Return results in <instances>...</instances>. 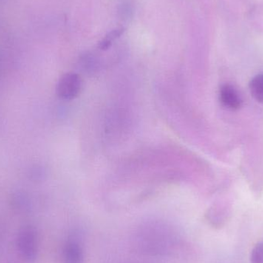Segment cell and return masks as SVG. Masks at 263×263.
I'll use <instances>...</instances> for the list:
<instances>
[{
  "label": "cell",
  "instance_id": "1",
  "mask_svg": "<svg viewBox=\"0 0 263 263\" xmlns=\"http://www.w3.org/2000/svg\"><path fill=\"white\" fill-rule=\"evenodd\" d=\"M16 247L18 253L26 262L33 263L38 257V234L32 226L22 227L17 234Z\"/></svg>",
  "mask_w": 263,
  "mask_h": 263
},
{
  "label": "cell",
  "instance_id": "2",
  "mask_svg": "<svg viewBox=\"0 0 263 263\" xmlns=\"http://www.w3.org/2000/svg\"><path fill=\"white\" fill-rule=\"evenodd\" d=\"M83 88V80L78 74L68 72L60 77L57 86V94L61 100H69L77 98Z\"/></svg>",
  "mask_w": 263,
  "mask_h": 263
},
{
  "label": "cell",
  "instance_id": "3",
  "mask_svg": "<svg viewBox=\"0 0 263 263\" xmlns=\"http://www.w3.org/2000/svg\"><path fill=\"white\" fill-rule=\"evenodd\" d=\"M219 100L222 106L231 110H236L242 106V97L239 91L230 84H225L219 90Z\"/></svg>",
  "mask_w": 263,
  "mask_h": 263
},
{
  "label": "cell",
  "instance_id": "4",
  "mask_svg": "<svg viewBox=\"0 0 263 263\" xmlns=\"http://www.w3.org/2000/svg\"><path fill=\"white\" fill-rule=\"evenodd\" d=\"M64 263H83V254L81 247L76 242H69L63 250Z\"/></svg>",
  "mask_w": 263,
  "mask_h": 263
},
{
  "label": "cell",
  "instance_id": "5",
  "mask_svg": "<svg viewBox=\"0 0 263 263\" xmlns=\"http://www.w3.org/2000/svg\"><path fill=\"white\" fill-rule=\"evenodd\" d=\"M250 89L255 100L263 103V74L256 76L251 80Z\"/></svg>",
  "mask_w": 263,
  "mask_h": 263
},
{
  "label": "cell",
  "instance_id": "6",
  "mask_svg": "<svg viewBox=\"0 0 263 263\" xmlns=\"http://www.w3.org/2000/svg\"><path fill=\"white\" fill-rule=\"evenodd\" d=\"M124 31L125 28L123 27H118L111 31V32H109V33L106 35V37L100 42V44H99L100 49H102V50H106V49H109L111 45H112V42L115 41L117 39L121 36L123 32H124Z\"/></svg>",
  "mask_w": 263,
  "mask_h": 263
},
{
  "label": "cell",
  "instance_id": "7",
  "mask_svg": "<svg viewBox=\"0 0 263 263\" xmlns=\"http://www.w3.org/2000/svg\"><path fill=\"white\" fill-rule=\"evenodd\" d=\"M250 263H263V241L255 245L250 253Z\"/></svg>",
  "mask_w": 263,
  "mask_h": 263
},
{
  "label": "cell",
  "instance_id": "8",
  "mask_svg": "<svg viewBox=\"0 0 263 263\" xmlns=\"http://www.w3.org/2000/svg\"><path fill=\"white\" fill-rule=\"evenodd\" d=\"M13 201L15 205L20 209L26 207L28 203L27 199H26V196H23V195L15 196Z\"/></svg>",
  "mask_w": 263,
  "mask_h": 263
}]
</instances>
